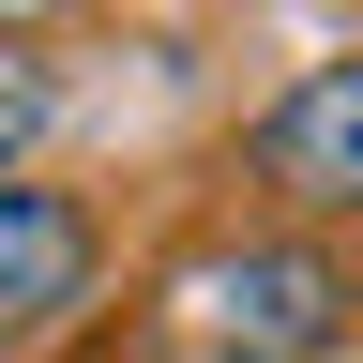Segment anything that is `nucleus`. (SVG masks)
Here are the masks:
<instances>
[{
	"mask_svg": "<svg viewBox=\"0 0 363 363\" xmlns=\"http://www.w3.org/2000/svg\"><path fill=\"white\" fill-rule=\"evenodd\" d=\"M257 182L288 212H363V45L348 61H303L257 106Z\"/></svg>",
	"mask_w": 363,
	"mask_h": 363,
	"instance_id": "f03ea898",
	"label": "nucleus"
},
{
	"mask_svg": "<svg viewBox=\"0 0 363 363\" xmlns=\"http://www.w3.org/2000/svg\"><path fill=\"white\" fill-rule=\"evenodd\" d=\"M348 303L363 288L318 242H212V257L167 272V333H197L212 363H318L348 333Z\"/></svg>",
	"mask_w": 363,
	"mask_h": 363,
	"instance_id": "f257e3e1",
	"label": "nucleus"
},
{
	"mask_svg": "<svg viewBox=\"0 0 363 363\" xmlns=\"http://www.w3.org/2000/svg\"><path fill=\"white\" fill-rule=\"evenodd\" d=\"M61 303H91V212L0 167V333H30Z\"/></svg>",
	"mask_w": 363,
	"mask_h": 363,
	"instance_id": "7ed1b4c3",
	"label": "nucleus"
},
{
	"mask_svg": "<svg viewBox=\"0 0 363 363\" xmlns=\"http://www.w3.org/2000/svg\"><path fill=\"white\" fill-rule=\"evenodd\" d=\"M45 16H76V0H0V45H16V30H45Z\"/></svg>",
	"mask_w": 363,
	"mask_h": 363,
	"instance_id": "20e7f679",
	"label": "nucleus"
}]
</instances>
